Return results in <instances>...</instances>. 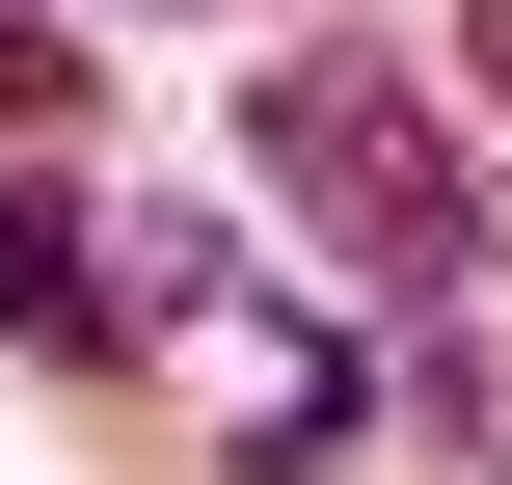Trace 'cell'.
Segmentation results:
<instances>
[{"label":"cell","instance_id":"obj_1","mask_svg":"<svg viewBox=\"0 0 512 485\" xmlns=\"http://www.w3.org/2000/svg\"><path fill=\"white\" fill-rule=\"evenodd\" d=\"M243 135H270V189L324 216V270H378L405 324L512 270V216H486V162H459V108H432L405 54H270V108H243Z\"/></svg>","mask_w":512,"mask_h":485},{"label":"cell","instance_id":"obj_3","mask_svg":"<svg viewBox=\"0 0 512 485\" xmlns=\"http://www.w3.org/2000/svg\"><path fill=\"white\" fill-rule=\"evenodd\" d=\"M27 135H81V54H54V27H0V162H27Z\"/></svg>","mask_w":512,"mask_h":485},{"label":"cell","instance_id":"obj_4","mask_svg":"<svg viewBox=\"0 0 512 485\" xmlns=\"http://www.w3.org/2000/svg\"><path fill=\"white\" fill-rule=\"evenodd\" d=\"M459 54H486V108H512V0H459Z\"/></svg>","mask_w":512,"mask_h":485},{"label":"cell","instance_id":"obj_2","mask_svg":"<svg viewBox=\"0 0 512 485\" xmlns=\"http://www.w3.org/2000/svg\"><path fill=\"white\" fill-rule=\"evenodd\" d=\"M0 324H27V351H135V270H108L27 162H0Z\"/></svg>","mask_w":512,"mask_h":485}]
</instances>
